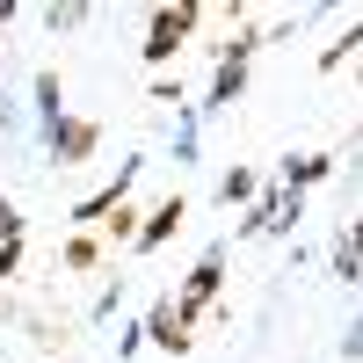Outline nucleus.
<instances>
[{
	"instance_id": "obj_9",
	"label": "nucleus",
	"mask_w": 363,
	"mask_h": 363,
	"mask_svg": "<svg viewBox=\"0 0 363 363\" xmlns=\"http://www.w3.org/2000/svg\"><path fill=\"white\" fill-rule=\"evenodd\" d=\"M218 196H225V203H247V196H255V174H247V167H233V174L218 182Z\"/></svg>"
},
{
	"instance_id": "obj_10",
	"label": "nucleus",
	"mask_w": 363,
	"mask_h": 363,
	"mask_svg": "<svg viewBox=\"0 0 363 363\" xmlns=\"http://www.w3.org/2000/svg\"><path fill=\"white\" fill-rule=\"evenodd\" d=\"M342 255H349V262H356V269H363V218H356V225H349V240H342Z\"/></svg>"
},
{
	"instance_id": "obj_8",
	"label": "nucleus",
	"mask_w": 363,
	"mask_h": 363,
	"mask_svg": "<svg viewBox=\"0 0 363 363\" xmlns=\"http://www.w3.org/2000/svg\"><path fill=\"white\" fill-rule=\"evenodd\" d=\"M240 87H247V66H240V58H225V66H218V80H211V102H233Z\"/></svg>"
},
{
	"instance_id": "obj_7",
	"label": "nucleus",
	"mask_w": 363,
	"mask_h": 363,
	"mask_svg": "<svg viewBox=\"0 0 363 363\" xmlns=\"http://www.w3.org/2000/svg\"><path fill=\"white\" fill-rule=\"evenodd\" d=\"M327 167H335V160H327V153H298V160H284V189L298 196V189H306V182H320Z\"/></svg>"
},
{
	"instance_id": "obj_5",
	"label": "nucleus",
	"mask_w": 363,
	"mask_h": 363,
	"mask_svg": "<svg viewBox=\"0 0 363 363\" xmlns=\"http://www.w3.org/2000/svg\"><path fill=\"white\" fill-rule=\"evenodd\" d=\"M291 218H298V196H291V189H277V196H262V203H255L247 233H269V225H291Z\"/></svg>"
},
{
	"instance_id": "obj_1",
	"label": "nucleus",
	"mask_w": 363,
	"mask_h": 363,
	"mask_svg": "<svg viewBox=\"0 0 363 363\" xmlns=\"http://www.w3.org/2000/svg\"><path fill=\"white\" fill-rule=\"evenodd\" d=\"M196 15H203V8H160L153 22H145V58H153V66H160V58H174L182 37L196 29Z\"/></svg>"
},
{
	"instance_id": "obj_13",
	"label": "nucleus",
	"mask_w": 363,
	"mask_h": 363,
	"mask_svg": "<svg viewBox=\"0 0 363 363\" xmlns=\"http://www.w3.org/2000/svg\"><path fill=\"white\" fill-rule=\"evenodd\" d=\"M8 15H15V8H8V0H0V22H8Z\"/></svg>"
},
{
	"instance_id": "obj_2",
	"label": "nucleus",
	"mask_w": 363,
	"mask_h": 363,
	"mask_svg": "<svg viewBox=\"0 0 363 363\" xmlns=\"http://www.w3.org/2000/svg\"><path fill=\"white\" fill-rule=\"evenodd\" d=\"M51 153H58V167H80L95 153V124H87V116H58L51 124Z\"/></svg>"
},
{
	"instance_id": "obj_11",
	"label": "nucleus",
	"mask_w": 363,
	"mask_h": 363,
	"mask_svg": "<svg viewBox=\"0 0 363 363\" xmlns=\"http://www.w3.org/2000/svg\"><path fill=\"white\" fill-rule=\"evenodd\" d=\"M0 240H22V218H15V203H0Z\"/></svg>"
},
{
	"instance_id": "obj_6",
	"label": "nucleus",
	"mask_w": 363,
	"mask_h": 363,
	"mask_svg": "<svg viewBox=\"0 0 363 363\" xmlns=\"http://www.w3.org/2000/svg\"><path fill=\"white\" fill-rule=\"evenodd\" d=\"M218 277H225V262H218V255H203V262H196V277H189V298H182V313H196L203 298L218 291Z\"/></svg>"
},
{
	"instance_id": "obj_3",
	"label": "nucleus",
	"mask_w": 363,
	"mask_h": 363,
	"mask_svg": "<svg viewBox=\"0 0 363 363\" xmlns=\"http://www.w3.org/2000/svg\"><path fill=\"white\" fill-rule=\"evenodd\" d=\"M145 342H160V349H174V356H182V349H189V313H182L174 298H160V306L145 313Z\"/></svg>"
},
{
	"instance_id": "obj_4",
	"label": "nucleus",
	"mask_w": 363,
	"mask_h": 363,
	"mask_svg": "<svg viewBox=\"0 0 363 363\" xmlns=\"http://www.w3.org/2000/svg\"><path fill=\"white\" fill-rule=\"evenodd\" d=\"M182 218H189V203H182V196H167V203H160V211H153V218H145V225H138L131 240H138L145 255H153V247H160V240H167V233H174Z\"/></svg>"
},
{
	"instance_id": "obj_12",
	"label": "nucleus",
	"mask_w": 363,
	"mask_h": 363,
	"mask_svg": "<svg viewBox=\"0 0 363 363\" xmlns=\"http://www.w3.org/2000/svg\"><path fill=\"white\" fill-rule=\"evenodd\" d=\"M349 356H363V327H349Z\"/></svg>"
}]
</instances>
